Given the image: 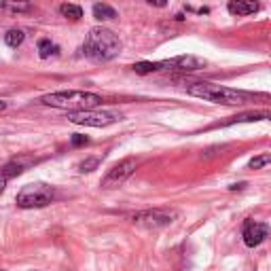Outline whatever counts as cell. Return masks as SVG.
<instances>
[{
    "label": "cell",
    "instance_id": "obj_11",
    "mask_svg": "<svg viewBox=\"0 0 271 271\" xmlns=\"http://www.w3.org/2000/svg\"><path fill=\"white\" fill-rule=\"evenodd\" d=\"M271 121V111H252V113H244L240 117H233L231 123H248V121Z\"/></svg>",
    "mask_w": 271,
    "mask_h": 271
},
{
    "label": "cell",
    "instance_id": "obj_17",
    "mask_svg": "<svg viewBox=\"0 0 271 271\" xmlns=\"http://www.w3.org/2000/svg\"><path fill=\"white\" fill-rule=\"evenodd\" d=\"M38 51H41V57H49L51 53H55L57 47L51 45V41H41L38 43Z\"/></svg>",
    "mask_w": 271,
    "mask_h": 271
},
{
    "label": "cell",
    "instance_id": "obj_2",
    "mask_svg": "<svg viewBox=\"0 0 271 271\" xmlns=\"http://www.w3.org/2000/svg\"><path fill=\"white\" fill-rule=\"evenodd\" d=\"M43 104L62 108L68 113H79V111H91V108L102 104V98L89 91H79V89H70V91H55L47 93L41 98Z\"/></svg>",
    "mask_w": 271,
    "mask_h": 271
},
{
    "label": "cell",
    "instance_id": "obj_18",
    "mask_svg": "<svg viewBox=\"0 0 271 271\" xmlns=\"http://www.w3.org/2000/svg\"><path fill=\"white\" fill-rule=\"evenodd\" d=\"M4 6L6 9H13V11H28V2L25 0H4Z\"/></svg>",
    "mask_w": 271,
    "mask_h": 271
},
{
    "label": "cell",
    "instance_id": "obj_1",
    "mask_svg": "<svg viewBox=\"0 0 271 271\" xmlns=\"http://www.w3.org/2000/svg\"><path fill=\"white\" fill-rule=\"evenodd\" d=\"M186 93L202 98L212 104H225V106H240V104H248L252 100H261L265 95L259 93H248V91H237L231 87H223V85H214V83H189L186 85Z\"/></svg>",
    "mask_w": 271,
    "mask_h": 271
},
{
    "label": "cell",
    "instance_id": "obj_4",
    "mask_svg": "<svg viewBox=\"0 0 271 271\" xmlns=\"http://www.w3.org/2000/svg\"><path fill=\"white\" fill-rule=\"evenodd\" d=\"M17 205L19 208H45V205H49L53 202V189L43 182H34V184H28L23 186L22 191L17 193Z\"/></svg>",
    "mask_w": 271,
    "mask_h": 271
},
{
    "label": "cell",
    "instance_id": "obj_12",
    "mask_svg": "<svg viewBox=\"0 0 271 271\" xmlns=\"http://www.w3.org/2000/svg\"><path fill=\"white\" fill-rule=\"evenodd\" d=\"M93 17L100 19V22H108V19L117 17V11H114L111 4H106V2H98L93 6Z\"/></svg>",
    "mask_w": 271,
    "mask_h": 271
},
{
    "label": "cell",
    "instance_id": "obj_5",
    "mask_svg": "<svg viewBox=\"0 0 271 271\" xmlns=\"http://www.w3.org/2000/svg\"><path fill=\"white\" fill-rule=\"evenodd\" d=\"M119 117L113 113H95V111H79L68 113V121L74 125H87V127H106L114 123Z\"/></svg>",
    "mask_w": 271,
    "mask_h": 271
},
{
    "label": "cell",
    "instance_id": "obj_21",
    "mask_svg": "<svg viewBox=\"0 0 271 271\" xmlns=\"http://www.w3.org/2000/svg\"><path fill=\"white\" fill-rule=\"evenodd\" d=\"M87 142H89L87 136H81V134L72 136V146H83V144H87Z\"/></svg>",
    "mask_w": 271,
    "mask_h": 271
},
{
    "label": "cell",
    "instance_id": "obj_8",
    "mask_svg": "<svg viewBox=\"0 0 271 271\" xmlns=\"http://www.w3.org/2000/svg\"><path fill=\"white\" fill-rule=\"evenodd\" d=\"M174 218H176V212L155 210V212H142V214H136L134 223L142 225V227H148V229H157V227H165V225H170Z\"/></svg>",
    "mask_w": 271,
    "mask_h": 271
},
{
    "label": "cell",
    "instance_id": "obj_9",
    "mask_svg": "<svg viewBox=\"0 0 271 271\" xmlns=\"http://www.w3.org/2000/svg\"><path fill=\"white\" fill-rule=\"evenodd\" d=\"M159 68L161 70H199L203 68V62L197 60L193 55H180V57H174V60H167V62H159Z\"/></svg>",
    "mask_w": 271,
    "mask_h": 271
},
{
    "label": "cell",
    "instance_id": "obj_7",
    "mask_svg": "<svg viewBox=\"0 0 271 271\" xmlns=\"http://www.w3.org/2000/svg\"><path fill=\"white\" fill-rule=\"evenodd\" d=\"M269 233H271L269 225L256 223V221H246V223H244L242 237H244V244H246L248 248H256V246H261V244L267 240Z\"/></svg>",
    "mask_w": 271,
    "mask_h": 271
},
{
    "label": "cell",
    "instance_id": "obj_13",
    "mask_svg": "<svg viewBox=\"0 0 271 271\" xmlns=\"http://www.w3.org/2000/svg\"><path fill=\"white\" fill-rule=\"evenodd\" d=\"M62 15L64 17H68V19H72V22H76V19H81L83 17V11H81V6H76V4H62Z\"/></svg>",
    "mask_w": 271,
    "mask_h": 271
},
{
    "label": "cell",
    "instance_id": "obj_22",
    "mask_svg": "<svg viewBox=\"0 0 271 271\" xmlns=\"http://www.w3.org/2000/svg\"><path fill=\"white\" fill-rule=\"evenodd\" d=\"M148 4H153V6H165L167 4V0H146Z\"/></svg>",
    "mask_w": 271,
    "mask_h": 271
},
{
    "label": "cell",
    "instance_id": "obj_20",
    "mask_svg": "<svg viewBox=\"0 0 271 271\" xmlns=\"http://www.w3.org/2000/svg\"><path fill=\"white\" fill-rule=\"evenodd\" d=\"M98 163H100V159L98 157H91V159L83 161L79 167H81V172H91V170H95V167H98Z\"/></svg>",
    "mask_w": 271,
    "mask_h": 271
},
{
    "label": "cell",
    "instance_id": "obj_15",
    "mask_svg": "<svg viewBox=\"0 0 271 271\" xmlns=\"http://www.w3.org/2000/svg\"><path fill=\"white\" fill-rule=\"evenodd\" d=\"M4 41L9 47H19V45L23 43V32L22 30H9L4 34Z\"/></svg>",
    "mask_w": 271,
    "mask_h": 271
},
{
    "label": "cell",
    "instance_id": "obj_16",
    "mask_svg": "<svg viewBox=\"0 0 271 271\" xmlns=\"http://www.w3.org/2000/svg\"><path fill=\"white\" fill-rule=\"evenodd\" d=\"M134 70L138 74H151V72H157L159 68V62L155 64V62H140V64H134Z\"/></svg>",
    "mask_w": 271,
    "mask_h": 271
},
{
    "label": "cell",
    "instance_id": "obj_24",
    "mask_svg": "<svg viewBox=\"0 0 271 271\" xmlns=\"http://www.w3.org/2000/svg\"><path fill=\"white\" fill-rule=\"evenodd\" d=\"M4 108H6V104H4V102H0V111H4Z\"/></svg>",
    "mask_w": 271,
    "mask_h": 271
},
{
    "label": "cell",
    "instance_id": "obj_25",
    "mask_svg": "<svg viewBox=\"0 0 271 271\" xmlns=\"http://www.w3.org/2000/svg\"><path fill=\"white\" fill-rule=\"evenodd\" d=\"M0 271H4V269H0Z\"/></svg>",
    "mask_w": 271,
    "mask_h": 271
},
{
    "label": "cell",
    "instance_id": "obj_19",
    "mask_svg": "<svg viewBox=\"0 0 271 271\" xmlns=\"http://www.w3.org/2000/svg\"><path fill=\"white\" fill-rule=\"evenodd\" d=\"M23 170H22V165H17V163H9L2 170V176L4 178H11V176H19V174H22Z\"/></svg>",
    "mask_w": 271,
    "mask_h": 271
},
{
    "label": "cell",
    "instance_id": "obj_6",
    "mask_svg": "<svg viewBox=\"0 0 271 271\" xmlns=\"http://www.w3.org/2000/svg\"><path fill=\"white\" fill-rule=\"evenodd\" d=\"M134 170H136V159L127 157L123 161H119V163L113 165L106 176L102 178V189H117V186H121L132 176Z\"/></svg>",
    "mask_w": 271,
    "mask_h": 271
},
{
    "label": "cell",
    "instance_id": "obj_10",
    "mask_svg": "<svg viewBox=\"0 0 271 271\" xmlns=\"http://www.w3.org/2000/svg\"><path fill=\"white\" fill-rule=\"evenodd\" d=\"M259 9V2L256 0H233L229 2V13L231 15H250Z\"/></svg>",
    "mask_w": 271,
    "mask_h": 271
},
{
    "label": "cell",
    "instance_id": "obj_23",
    "mask_svg": "<svg viewBox=\"0 0 271 271\" xmlns=\"http://www.w3.org/2000/svg\"><path fill=\"white\" fill-rule=\"evenodd\" d=\"M4 186H6V178L2 176V172H0V193L4 191Z\"/></svg>",
    "mask_w": 271,
    "mask_h": 271
},
{
    "label": "cell",
    "instance_id": "obj_14",
    "mask_svg": "<svg viewBox=\"0 0 271 271\" xmlns=\"http://www.w3.org/2000/svg\"><path fill=\"white\" fill-rule=\"evenodd\" d=\"M271 163V153H263V155H256V157L250 159L248 167L250 170H261V167H265Z\"/></svg>",
    "mask_w": 271,
    "mask_h": 271
},
{
    "label": "cell",
    "instance_id": "obj_3",
    "mask_svg": "<svg viewBox=\"0 0 271 271\" xmlns=\"http://www.w3.org/2000/svg\"><path fill=\"white\" fill-rule=\"evenodd\" d=\"M83 51H85L87 57H91L95 62H106V60H113L121 51V43L111 30L91 28L85 45H83Z\"/></svg>",
    "mask_w": 271,
    "mask_h": 271
}]
</instances>
